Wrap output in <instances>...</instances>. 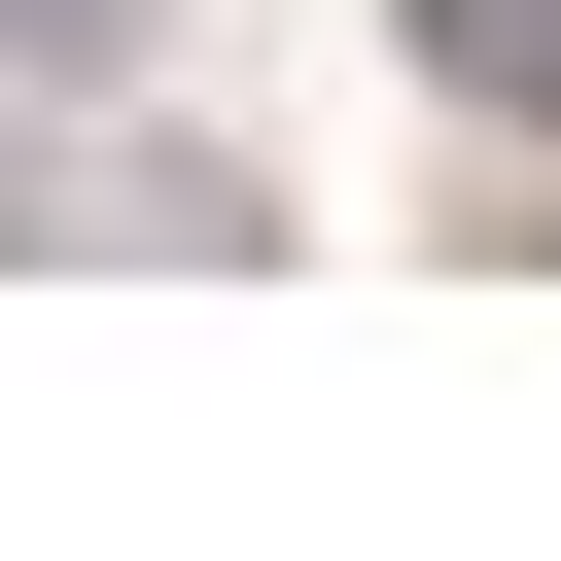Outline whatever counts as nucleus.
Returning a JSON list of instances; mask_svg holds the SVG:
<instances>
[{"instance_id":"nucleus-1","label":"nucleus","mask_w":561,"mask_h":561,"mask_svg":"<svg viewBox=\"0 0 561 561\" xmlns=\"http://www.w3.org/2000/svg\"><path fill=\"white\" fill-rule=\"evenodd\" d=\"M421 70H456L491 140H561V0H421Z\"/></svg>"},{"instance_id":"nucleus-2","label":"nucleus","mask_w":561,"mask_h":561,"mask_svg":"<svg viewBox=\"0 0 561 561\" xmlns=\"http://www.w3.org/2000/svg\"><path fill=\"white\" fill-rule=\"evenodd\" d=\"M140 35H175V0H0V70H140Z\"/></svg>"}]
</instances>
